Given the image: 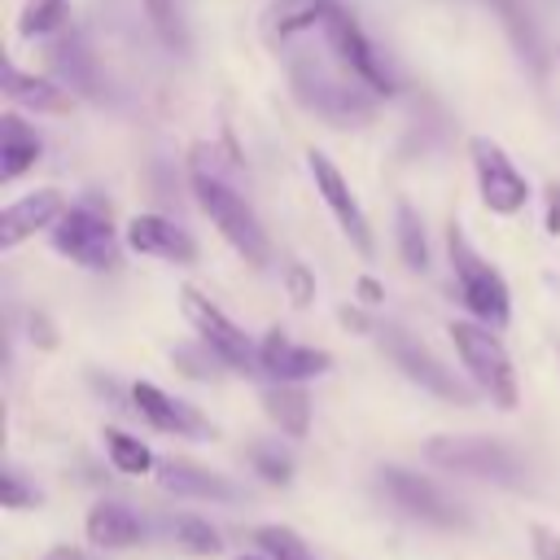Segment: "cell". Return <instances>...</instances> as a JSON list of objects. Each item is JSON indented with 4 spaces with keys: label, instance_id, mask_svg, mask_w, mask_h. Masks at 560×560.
<instances>
[{
    "label": "cell",
    "instance_id": "obj_1",
    "mask_svg": "<svg viewBox=\"0 0 560 560\" xmlns=\"http://www.w3.org/2000/svg\"><path fill=\"white\" fill-rule=\"evenodd\" d=\"M188 175H192V197L201 206V214L219 228V236L249 262V267H267L271 262V245L254 219V210L236 197V188L228 179L214 175V166L206 162V144L192 149V162H188Z\"/></svg>",
    "mask_w": 560,
    "mask_h": 560
},
{
    "label": "cell",
    "instance_id": "obj_2",
    "mask_svg": "<svg viewBox=\"0 0 560 560\" xmlns=\"http://www.w3.org/2000/svg\"><path fill=\"white\" fill-rule=\"evenodd\" d=\"M446 249H451V271H455V284H459V302L472 311V319H481L490 328L508 324V315H512L508 280L472 249V241L459 232V223H451Z\"/></svg>",
    "mask_w": 560,
    "mask_h": 560
},
{
    "label": "cell",
    "instance_id": "obj_3",
    "mask_svg": "<svg viewBox=\"0 0 560 560\" xmlns=\"http://www.w3.org/2000/svg\"><path fill=\"white\" fill-rule=\"evenodd\" d=\"M446 332H451L455 354H459V363L468 368L472 385L486 389L494 407L512 411V407H516V372H512V359H508L503 341L490 332V324H481V319H477V324H472V319H455Z\"/></svg>",
    "mask_w": 560,
    "mask_h": 560
},
{
    "label": "cell",
    "instance_id": "obj_4",
    "mask_svg": "<svg viewBox=\"0 0 560 560\" xmlns=\"http://www.w3.org/2000/svg\"><path fill=\"white\" fill-rule=\"evenodd\" d=\"M57 254H66L70 262L88 267V271H109L118 262V236L105 210L96 206H66V214L48 228Z\"/></svg>",
    "mask_w": 560,
    "mask_h": 560
},
{
    "label": "cell",
    "instance_id": "obj_5",
    "mask_svg": "<svg viewBox=\"0 0 560 560\" xmlns=\"http://www.w3.org/2000/svg\"><path fill=\"white\" fill-rule=\"evenodd\" d=\"M424 455L433 464L451 468V472L499 481V486H521V477H525V464L508 446L486 442V438H429L424 442Z\"/></svg>",
    "mask_w": 560,
    "mask_h": 560
},
{
    "label": "cell",
    "instance_id": "obj_6",
    "mask_svg": "<svg viewBox=\"0 0 560 560\" xmlns=\"http://www.w3.org/2000/svg\"><path fill=\"white\" fill-rule=\"evenodd\" d=\"M468 153H472V171H477V188H481L486 210L490 214H516V210H525L529 179L512 166V158L503 153V144L490 140V136H472L468 140Z\"/></svg>",
    "mask_w": 560,
    "mask_h": 560
},
{
    "label": "cell",
    "instance_id": "obj_7",
    "mask_svg": "<svg viewBox=\"0 0 560 560\" xmlns=\"http://www.w3.org/2000/svg\"><path fill=\"white\" fill-rule=\"evenodd\" d=\"M324 31H328V44H332L337 61L350 70L354 83H363L372 96H394V79L385 74V66H381L376 48L368 44L363 26L354 22V13H346L341 4H332V13L324 18Z\"/></svg>",
    "mask_w": 560,
    "mask_h": 560
},
{
    "label": "cell",
    "instance_id": "obj_8",
    "mask_svg": "<svg viewBox=\"0 0 560 560\" xmlns=\"http://www.w3.org/2000/svg\"><path fill=\"white\" fill-rule=\"evenodd\" d=\"M179 311H184V319L192 324V332H197L228 368H241V372L254 368V346H249V337H245L201 289L184 284V289H179Z\"/></svg>",
    "mask_w": 560,
    "mask_h": 560
},
{
    "label": "cell",
    "instance_id": "obj_9",
    "mask_svg": "<svg viewBox=\"0 0 560 560\" xmlns=\"http://www.w3.org/2000/svg\"><path fill=\"white\" fill-rule=\"evenodd\" d=\"M381 341H385V350H389V359L402 368V376L407 381H416L420 389H429V394H438V398H446V402H459V407H468L472 402V389L451 372V368H442L420 341H411L402 328H385L381 332Z\"/></svg>",
    "mask_w": 560,
    "mask_h": 560
},
{
    "label": "cell",
    "instance_id": "obj_10",
    "mask_svg": "<svg viewBox=\"0 0 560 560\" xmlns=\"http://www.w3.org/2000/svg\"><path fill=\"white\" fill-rule=\"evenodd\" d=\"M306 166H311V179H315V192L324 197V206L332 210V219H337V228L350 236V245L368 258L372 254V228H368V214H363V206L354 201V192H350V184H346V175L332 166V158L328 153H319V149H311L306 153Z\"/></svg>",
    "mask_w": 560,
    "mask_h": 560
},
{
    "label": "cell",
    "instance_id": "obj_11",
    "mask_svg": "<svg viewBox=\"0 0 560 560\" xmlns=\"http://www.w3.org/2000/svg\"><path fill=\"white\" fill-rule=\"evenodd\" d=\"M381 490L416 521H429V525H442V529H455L464 525V512L459 503H451L429 477L420 472H407V468H381Z\"/></svg>",
    "mask_w": 560,
    "mask_h": 560
},
{
    "label": "cell",
    "instance_id": "obj_12",
    "mask_svg": "<svg viewBox=\"0 0 560 560\" xmlns=\"http://www.w3.org/2000/svg\"><path fill=\"white\" fill-rule=\"evenodd\" d=\"M258 368L271 376V381H311V376H324L332 368V354L328 350H315V346H298L284 328H271L258 346Z\"/></svg>",
    "mask_w": 560,
    "mask_h": 560
},
{
    "label": "cell",
    "instance_id": "obj_13",
    "mask_svg": "<svg viewBox=\"0 0 560 560\" xmlns=\"http://www.w3.org/2000/svg\"><path fill=\"white\" fill-rule=\"evenodd\" d=\"M122 236L144 258H162V262H179V267L197 258L192 236L175 219H166V214H131L127 228H122Z\"/></svg>",
    "mask_w": 560,
    "mask_h": 560
},
{
    "label": "cell",
    "instance_id": "obj_14",
    "mask_svg": "<svg viewBox=\"0 0 560 560\" xmlns=\"http://www.w3.org/2000/svg\"><path fill=\"white\" fill-rule=\"evenodd\" d=\"M66 214V201L57 188H35L26 197H18L13 206H4L0 214V249H18L22 241H31L35 232L52 228Z\"/></svg>",
    "mask_w": 560,
    "mask_h": 560
},
{
    "label": "cell",
    "instance_id": "obj_15",
    "mask_svg": "<svg viewBox=\"0 0 560 560\" xmlns=\"http://www.w3.org/2000/svg\"><path fill=\"white\" fill-rule=\"evenodd\" d=\"M131 407H136L153 429H162V433H175V438H201V433H210L206 416H201L192 402H179V398L162 394V389L149 385V381H136V385H131Z\"/></svg>",
    "mask_w": 560,
    "mask_h": 560
},
{
    "label": "cell",
    "instance_id": "obj_16",
    "mask_svg": "<svg viewBox=\"0 0 560 560\" xmlns=\"http://www.w3.org/2000/svg\"><path fill=\"white\" fill-rule=\"evenodd\" d=\"M4 96L22 109H35V114H66L74 105L70 88L61 79H44V74H26L18 70L13 61L4 66Z\"/></svg>",
    "mask_w": 560,
    "mask_h": 560
},
{
    "label": "cell",
    "instance_id": "obj_17",
    "mask_svg": "<svg viewBox=\"0 0 560 560\" xmlns=\"http://www.w3.org/2000/svg\"><path fill=\"white\" fill-rule=\"evenodd\" d=\"M298 96L306 101V105H315L319 114H328V118H363L368 109H372V92L359 83V88H350V83H332V79H306V74H298Z\"/></svg>",
    "mask_w": 560,
    "mask_h": 560
},
{
    "label": "cell",
    "instance_id": "obj_18",
    "mask_svg": "<svg viewBox=\"0 0 560 560\" xmlns=\"http://www.w3.org/2000/svg\"><path fill=\"white\" fill-rule=\"evenodd\" d=\"M158 486L166 494H179V499H236L232 481H223L219 472H210L201 464H188V459H162L158 464Z\"/></svg>",
    "mask_w": 560,
    "mask_h": 560
},
{
    "label": "cell",
    "instance_id": "obj_19",
    "mask_svg": "<svg viewBox=\"0 0 560 560\" xmlns=\"http://www.w3.org/2000/svg\"><path fill=\"white\" fill-rule=\"evenodd\" d=\"M337 0H267L262 9V35L271 44H284L311 26H324V18L332 13Z\"/></svg>",
    "mask_w": 560,
    "mask_h": 560
},
{
    "label": "cell",
    "instance_id": "obj_20",
    "mask_svg": "<svg viewBox=\"0 0 560 560\" xmlns=\"http://www.w3.org/2000/svg\"><path fill=\"white\" fill-rule=\"evenodd\" d=\"M262 411H267V420L284 433V438H306L311 433V394L298 385V381H276V385H267L262 389Z\"/></svg>",
    "mask_w": 560,
    "mask_h": 560
},
{
    "label": "cell",
    "instance_id": "obj_21",
    "mask_svg": "<svg viewBox=\"0 0 560 560\" xmlns=\"http://www.w3.org/2000/svg\"><path fill=\"white\" fill-rule=\"evenodd\" d=\"M83 529H88V542H96L105 551H122V547H136L140 542V516L127 503H114V499L96 503L88 512V525Z\"/></svg>",
    "mask_w": 560,
    "mask_h": 560
},
{
    "label": "cell",
    "instance_id": "obj_22",
    "mask_svg": "<svg viewBox=\"0 0 560 560\" xmlns=\"http://www.w3.org/2000/svg\"><path fill=\"white\" fill-rule=\"evenodd\" d=\"M39 136L18 118V114H4L0 118V184H13L18 175H26L35 162H39Z\"/></svg>",
    "mask_w": 560,
    "mask_h": 560
},
{
    "label": "cell",
    "instance_id": "obj_23",
    "mask_svg": "<svg viewBox=\"0 0 560 560\" xmlns=\"http://www.w3.org/2000/svg\"><path fill=\"white\" fill-rule=\"evenodd\" d=\"M48 61H52V70H57V79H61L66 88H74V92H83V96H96V92H101V83H96V61H92V52H88V44H83L79 35L57 39L52 52H48Z\"/></svg>",
    "mask_w": 560,
    "mask_h": 560
},
{
    "label": "cell",
    "instance_id": "obj_24",
    "mask_svg": "<svg viewBox=\"0 0 560 560\" xmlns=\"http://www.w3.org/2000/svg\"><path fill=\"white\" fill-rule=\"evenodd\" d=\"M394 236H398V254H402V262H407L411 271H429L424 223H420V214H416L407 201H398V228H394Z\"/></svg>",
    "mask_w": 560,
    "mask_h": 560
},
{
    "label": "cell",
    "instance_id": "obj_25",
    "mask_svg": "<svg viewBox=\"0 0 560 560\" xmlns=\"http://www.w3.org/2000/svg\"><path fill=\"white\" fill-rule=\"evenodd\" d=\"M105 455H109V464L118 472H131V477H140V472L153 468V451L140 438L122 433V429H105Z\"/></svg>",
    "mask_w": 560,
    "mask_h": 560
},
{
    "label": "cell",
    "instance_id": "obj_26",
    "mask_svg": "<svg viewBox=\"0 0 560 560\" xmlns=\"http://www.w3.org/2000/svg\"><path fill=\"white\" fill-rule=\"evenodd\" d=\"M175 542H179V551H188V556H219V551H223L219 529H214L210 521H201V516H179V521H175Z\"/></svg>",
    "mask_w": 560,
    "mask_h": 560
},
{
    "label": "cell",
    "instance_id": "obj_27",
    "mask_svg": "<svg viewBox=\"0 0 560 560\" xmlns=\"http://www.w3.org/2000/svg\"><path fill=\"white\" fill-rule=\"evenodd\" d=\"M254 542H258V551H267L271 560H315L311 547H306L289 525H258V529H254Z\"/></svg>",
    "mask_w": 560,
    "mask_h": 560
},
{
    "label": "cell",
    "instance_id": "obj_28",
    "mask_svg": "<svg viewBox=\"0 0 560 560\" xmlns=\"http://www.w3.org/2000/svg\"><path fill=\"white\" fill-rule=\"evenodd\" d=\"M61 22H66V0H26L22 18H18V31L26 39H39V35H52Z\"/></svg>",
    "mask_w": 560,
    "mask_h": 560
},
{
    "label": "cell",
    "instance_id": "obj_29",
    "mask_svg": "<svg viewBox=\"0 0 560 560\" xmlns=\"http://www.w3.org/2000/svg\"><path fill=\"white\" fill-rule=\"evenodd\" d=\"M144 13H149L158 39H162L171 52H188V31H184V22H179L175 0H144Z\"/></svg>",
    "mask_w": 560,
    "mask_h": 560
},
{
    "label": "cell",
    "instance_id": "obj_30",
    "mask_svg": "<svg viewBox=\"0 0 560 560\" xmlns=\"http://www.w3.org/2000/svg\"><path fill=\"white\" fill-rule=\"evenodd\" d=\"M494 9L503 13V26L512 31V39H516V48L538 66L542 57H538V31H534V22H529V13H525V4L521 0H494Z\"/></svg>",
    "mask_w": 560,
    "mask_h": 560
},
{
    "label": "cell",
    "instance_id": "obj_31",
    "mask_svg": "<svg viewBox=\"0 0 560 560\" xmlns=\"http://www.w3.org/2000/svg\"><path fill=\"white\" fill-rule=\"evenodd\" d=\"M249 464H254V472H258L267 486H289V481H293V459L280 455V451H271V446H254V451H249Z\"/></svg>",
    "mask_w": 560,
    "mask_h": 560
},
{
    "label": "cell",
    "instance_id": "obj_32",
    "mask_svg": "<svg viewBox=\"0 0 560 560\" xmlns=\"http://www.w3.org/2000/svg\"><path fill=\"white\" fill-rule=\"evenodd\" d=\"M284 293H289V302H293L298 311L315 302V276H311L306 262H289V267H284Z\"/></svg>",
    "mask_w": 560,
    "mask_h": 560
},
{
    "label": "cell",
    "instance_id": "obj_33",
    "mask_svg": "<svg viewBox=\"0 0 560 560\" xmlns=\"http://www.w3.org/2000/svg\"><path fill=\"white\" fill-rule=\"evenodd\" d=\"M0 494H4V508H13V512H22V508H35V490H26L22 486V477L9 468V472H0Z\"/></svg>",
    "mask_w": 560,
    "mask_h": 560
},
{
    "label": "cell",
    "instance_id": "obj_34",
    "mask_svg": "<svg viewBox=\"0 0 560 560\" xmlns=\"http://www.w3.org/2000/svg\"><path fill=\"white\" fill-rule=\"evenodd\" d=\"M354 298H359V306L376 311V306L385 302V284H381L376 276H359V280H354Z\"/></svg>",
    "mask_w": 560,
    "mask_h": 560
},
{
    "label": "cell",
    "instance_id": "obj_35",
    "mask_svg": "<svg viewBox=\"0 0 560 560\" xmlns=\"http://www.w3.org/2000/svg\"><path fill=\"white\" fill-rule=\"evenodd\" d=\"M529 538H534V556L538 560H560V534H551L542 525H529Z\"/></svg>",
    "mask_w": 560,
    "mask_h": 560
},
{
    "label": "cell",
    "instance_id": "obj_36",
    "mask_svg": "<svg viewBox=\"0 0 560 560\" xmlns=\"http://www.w3.org/2000/svg\"><path fill=\"white\" fill-rule=\"evenodd\" d=\"M542 228L551 236H560V184H547V214H542Z\"/></svg>",
    "mask_w": 560,
    "mask_h": 560
},
{
    "label": "cell",
    "instance_id": "obj_37",
    "mask_svg": "<svg viewBox=\"0 0 560 560\" xmlns=\"http://www.w3.org/2000/svg\"><path fill=\"white\" fill-rule=\"evenodd\" d=\"M31 337H35L44 350H52V346H57V332H52V324H48L44 315H31Z\"/></svg>",
    "mask_w": 560,
    "mask_h": 560
},
{
    "label": "cell",
    "instance_id": "obj_38",
    "mask_svg": "<svg viewBox=\"0 0 560 560\" xmlns=\"http://www.w3.org/2000/svg\"><path fill=\"white\" fill-rule=\"evenodd\" d=\"M341 324L354 328V332H372V324H368V315L359 306H341Z\"/></svg>",
    "mask_w": 560,
    "mask_h": 560
},
{
    "label": "cell",
    "instance_id": "obj_39",
    "mask_svg": "<svg viewBox=\"0 0 560 560\" xmlns=\"http://www.w3.org/2000/svg\"><path fill=\"white\" fill-rule=\"evenodd\" d=\"M39 560H88L83 551H74V547H52V551H44Z\"/></svg>",
    "mask_w": 560,
    "mask_h": 560
},
{
    "label": "cell",
    "instance_id": "obj_40",
    "mask_svg": "<svg viewBox=\"0 0 560 560\" xmlns=\"http://www.w3.org/2000/svg\"><path fill=\"white\" fill-rule=\"evenodd\" d=\"M236 560H271L267 551H249V556H236Z\"/></svg>",
    "mask_w": 560,
    "mask_h": 560
}]
</instances>
